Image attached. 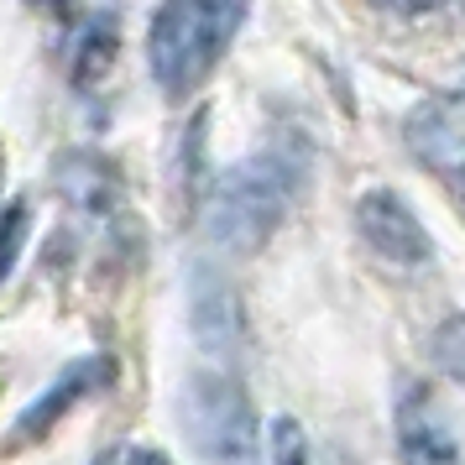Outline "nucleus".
<instances>
[{
  "mask_svg": "<svg viewBox=\"0 0 465 465\" xmlns=\"http://www.w3.org/2000/svg\"><path fill=\"white\" fill-rule=\"evenodd\" d=\"M89 371H94V366H68L64 377H58V387L47 392V402H37V408H26V413H22V429H16V440L47 434V429H53V419L64 413L68 402L79 398V392H89Z\"/></svg>",
  "mask_w": 465,
  "mask_h": 465,
  "instance_id": "6e6552de",
  "label": "nucleus"
},
{
  "mask_svg": "<svg viewBox=\"0 0 465 465\" xmlns=\"http://www.w3.org/2000/svg\"><path fill=\"white\" fill-rule=\"evenodd\" d=\"M252 0H163L147 26V68L163 100H189L204 89L225 47L246 22Z\"/></svg>",
  "mask_w": 465,
  "mask_h": 465,
  "instance_id": "f257e3e1",
  "label": "nucleus"
},
{
  "mask_svg": "<svg viewBox=\"0 0 465 465\" xmlns=\"http://www.w3.org/2000/svg\"><path fill=\"white\" fill-rule=\"evenodd\" d=\"M189 319H193V335L210 356H235L241 345V303H235L231 282L210 267L193 272V288H189Z\"/></svg>",
  "mask_w": 465,
  "mask_h": 465,
  "instance_id": "0eeeda50",
  "label": "nucleus"
},
{
  "mask_svg": "<svg viewBox=\"0 0 465 465\" xmlns=\"http://www.w3.org/2000/svg\"><path fill=\"white\" fill-rule=\"evenodd\" d=\"M356 231L366 241V252L398 267V272H419L434 262V235L423 225L413 204L398 189H371L356 199Z\"/></svg>",
  "mask_w": 465,
  "mask_h": 465,
  "instance_id": "20e7f679",
  "label": "nucleus"
},
{
  "mask_svg": "<svg viewBox=\"0 0 465 465\" xmlns=\"http://www.w3.org/2000/svg\"><path fill=\"white\" fill-rule=\"evenodd\" d=\"M460 199H465V178H460Z\"/></svg>",
  "mask_w": 465,
  "mask_h": 465,
  "instance_id": "f8f14e48",
  "label": "nucleus"
},
{
  "mask_svg": "<svg viewBox=\"0 0 465 465\" xmlns=\"http://www.w3.org/2000/svg\"><path fill=\"white\" fill-rule=\"evenodd\" d=\"M178 419L204 465H267L256 402L231 371H220V366L193 371L178 392Z\"/></svg>",
  "mask_w": 465,
  "mask_h": 465,
  "instance_id": "7ed1b4c3",
  "label": "nucleus"
},
{
  "mask_svg": "<svg viewBox=\"0 0 465 465\" xmlns=\"http://www.w3.org/2000/svg\"><path fill=\"white\" fill-rule=\"evenodd\" d=\"M434 361H440L444 377L465 381V314H450L434 330Z\"/></svg>",
  "mask_w": 465,
  "mask_h": 465,
  "instance_id": "9d476101",
  "label": "nucleus"
},
{
  "mask_svg": "<svg viewBox=\"0 0 465 465\" xmlns=\"http://www.w3.org/2000/svg\"><path fill=\"white\" fill-rule=\"evenodd\" d=\"M392 440H398V465H465V450L455 440V429H450L444 402L419 381L398 387Z\"/></svg>",
  "mask_w": 465,
  "mask_h": 465,
  "instance_id": "39448f33",
  "label": "nucleus"
},
{
  "mask_svg": "<svg viewBox=\"0 0 465 465\" xmlns=\"http://www.w3.org/2000/svg\"><path fill=\"white\" fill-rule=\"evenodd\" d=\"M267 465H314V450H309V429L282 413V419L267 423Z\"/></svg>",
  "mask_w": 465,
  "mask_h": 465,
  "instance_id": "1a4fd4ad",
  "label": "nucleus"
},
{
  "mask_svg": "<svg viewBox=\"0 0 465 465\" xmlns=\"http://www.w3.org/2000/svg\"><path fill=\"white\" fill-rule=\"evenodd\" d=\"M298 193V168L282 157V152H256L246 163H235L214 178L210 189V241L220 252H241L252 256L262 252L272 231L282 225V214Z\"/></svg>",
  "mask_w": 465,
  "mask_h": 465,
  "instance_id": "f03ea898",
  "label": "nucleus"
},
{
  "mask_svg": "<svg viewBox=\"0 0 465 465\" xmlns=\"http://www.w3.org/2000/svg\"><path fill=\"white\" fill-rule=\"evenodd\" d=\"M100 465H105V460H100Z\"/></svg>",
  "mask_w": 465,
  "mask_h": 465,
  "instance_id": "ddd939ff",
  "label": "nucleus"
},
{
  "mask_svg": "<svg viewBox=\"0 0 465 465\" xmlns=\"http://www.w3.org/2000/svg\"><path fill=\"white\" fill-rule=\"evenodd\" d=\"M371 5L392 11V16H423V11H440V5H450V0H371Z\"/></svg>",
  "mask_w": 465,
  "mask_h": 465,
  "instance_id": "9b49d317",
  "label": "nucleus"
},
{
  "mask_svg": "<svg viewBox=\"0 0 465 465\" xmlns=\"http://www.w3.org/2000/svg\"><path fill=\"white\" fill-rule=\"evenodd\" d=\"M408 152L440 178H465V94L423 100L408 115Z\"/></svg>",
  "mask_w": 465,
  "mask_h": 465,
  "instance_id": "423d86ee",
  "label": "nucleus"
}]
</instances>
